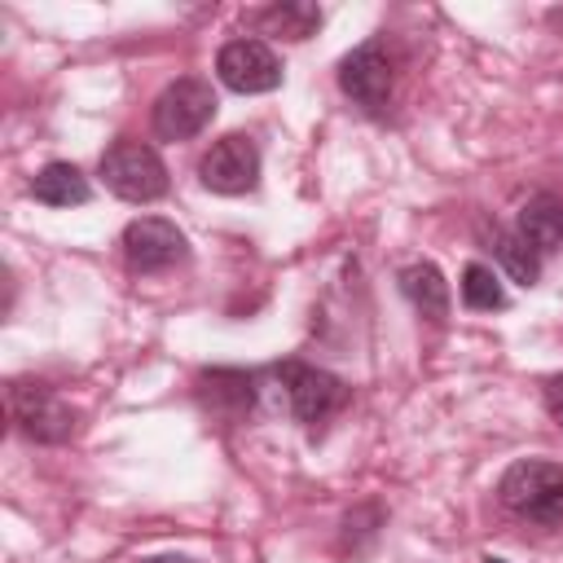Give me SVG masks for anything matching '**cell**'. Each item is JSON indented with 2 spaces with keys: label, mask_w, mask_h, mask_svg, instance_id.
Listing matches in <instances>:
<instances>
[{
  "label": "cell",
  "mask_w": 563,
  "mask_h": 563,
  "mask_svg": "<svg viewBox=\"0 0 563 563\" xmlns=\"http://www.w3.org/2000/svg\"><path fill=\"white\" fill-rule=\"evenodd\" d=\"M497 497L510 515L554 528L563 519V466L541 462V457H519V462L506 466V475L497 484Z\"/></svg>",
  "instance_id": "1"
},
{
  "label": "cell",
  "mask_w": 563,
  "mask_h": 563,
  "mask_svg": "<svg viewBox=\"0 0 563 563\" xmlns=\"http://www.w3.org/2000/svg\"><path fill=\"white\" fill-rule=\"evenodd\" d=\"M31 198L44 207H79L92 198V185L75 163H44L31 176Z\"/></svg>",
  "instance_id": "11"
},
{
  "label": "cell",
  "mask_w": 563,
  "mask_h": 563,
  "mask_svg": "<svg viewBox=\"0 0 563 563\" xmlns=\"http://www.w3.org/2000/svg\"><path fill=\"white\" fill-rule=\"evenodd\" d=\"M462 303L475 312H497L506 308V290L488 264H466L462 268Z\"/></svg>",
  "instance_id": "16"
},
{
  "label": "cell",
  "mask_w": 563,
  "mask_h": 563,
  "mask_svg": "<svg viewBox=\"0 0 563 563\" xmlns=\"http://www.w3.org/2000/svg\"><path fill=\"white\" fill-rule=\"evenodd\" d=\"M515 233L528 238L541 255H545V251H559V246H563V202H559L554 194H532V198L519 207Z\"/></svg>",
  "instance_id": "12"
},
{
  "label": "cell",
  "mask_w": 563,
  "mask_h": 563,
  "mask_svg": "<svg viewBox=\"0 0 563 563\" xmlns=\"http://www.w3.org/2000/svg\"><path fill=\"white\" fill-rule=\"evenodd\" d=\"M9 413L35 444H62L75 435V409L44 383H9Z\"/></svg>",
  "instance_id": "5"
},
{
  "label": "cell",
  "mask_w": 563,
  "mask_h": 563,
  "mask_svg": "<svg viewBox=\"0 0 563 563\" xmlns=\"http://www.w3.org/2000/svg\"><path fill=\"white\" fill-rule=\"evenodd\" d=\"M198 180L211 189V194H224V198H238V194H251L260 185V145L242 132H229L220 136L202 158H198Z\"/></svg>",
  "instance_id": "7"
},
{
  "label": "cell",
  "mask_w": 563,
  "mask_h": 563,
  "mask_svg": "<svg viewBox=\"0 0 563 563\" xmlns=\"http://www.w3.org/2000/svg\"><path fill=\"white\" fill-rule=\"evenodd\" d=\"M339 88L352 106H361L365 114H383L396 88V66L383 40H365L352 53H343L339 62Z\"/></svg>",
  "instance_id": "4"
},
{
  "label": "cell",
  "mask_w": 563,
  "mask_h": 563,
  "mask_svg": "<svg viewBox=\"0 0 563 563\" xmlns=\"http://www.w3.org/2000/svg\"><path fill=\"white\" fill-rule=\"evenodd\" d=\"M202 383H207L202 391H207V400H211L216 409L229 405V413H246L251 400H255V378H251V374H238V369H211Z\"/></svg>",
  "instance_id": "15"
},
{
  "label": "cell",
  "mask_w": 563,
  "mask_h": 563,
  "mask_svg": "<svg viewBox=\"0 0 563 563\" xmlns=\"http://www.w3.org/2000/svg\"><path fill=\"white\" fill-rule=\"evenodd\" d=\"M545 413L563 427V374H554V378H545Z\"/></svg>",
  "instance_id": "17"
},
{
  "label": "cell",
  "mask_w": 563,
  "mask_h": 563,
  "mask_svg": "<svg viewBox=\"0 0 563 563\" xmlns=\"http://www.w3.org/2000/svg\"><path fill=\"white\" fill-rule=\"evenodd\" d=\"M216 75L233 92H273V88H282V62L264 40H229L216 53Z\"/></svg>",
  "instance_id": "9"
},
{
  "label": "cell",
  "mask_w": 563,
  "mask_h": 563,
  "mask_svg": "<svg viewBox=\"0 0 563 563\" xmlns=\"http://www.w3.org/2000/svg\"><path fill=\"white\" fill-rule=\"evenodd\" d=\"M260 26H264L268 35H282V40H308V35L321 26V9H317V4H303V0L273 4V9H264Z\"/></svg>",
  "instance_id": "14"
},
{
  "label": "cell",
  "mask_w": 563,
  "mask_h": 563,
  "mask_svg": "<svg viewBox=\"0 0 563 563\" xmlns=\"http://www.w3.org/2000/svg\"><path fill=\"white\" fill-rule=\"evenodd\" d=\"M101 180L123 202H158L167 194V163L154 145L141 141H114L101 154Z\"/></svg>",
  "instance_id": "2"
},
{
  "label": "cell",
  "mask_w": 563,
  "mask_h": 563,
  "mask_svg": "<svg viewBox=\"0 0 563 563\" xmlns=\"http://www.w3.org/2000/svg\"><path fill=\"white\" fill-rule=\"evenodd\" d=\"M189 255L185 233L163 216H136L123 229V260L132 273H163Z\"/></svg>",
  "instance_id": "8"
},
{
  "label": "cell",
  "mask_w": 563,
  "mask_h": 563,
  "mask_svg": "<svg viewBox=\"0 0 563 563\" xmlns=\"http://www.w3.org/2000/svg\"><path fill=\"white\" fill-rule=\"evenodd\" d=\"M484 563H506V559H497V554H484Z\"/></svg>",
  "instance_id": "19"
},
{
  "label": "cell",
  "mask_w": 563,
  "mask_h": 563,
  "mask_svg": "<svg viewBox=\"0 0 563 563\" xmlns=\"http://www.w3.org/2000/svg\"><path fill=\"white\" fill-rule=\"evenodd\" d=\"M282 378V391H286V409L303 422V427H321L325 418H334L343 405H347V387L343 378H334L330 369H317V365H282L277 369Z\"/></svg>",
  "instance_id": "6"
},
{
  "label": "cell",
  "mask_w": 563,
  "mask_h": 563,
  "mask_svg": "<svg viewBox=\"0 0 563 563\" xmlns=\"http://www.w3.org/2000/svg\"><path fill=\"white\" fill-rule=\"evenodd\" d=\"M493 255H497V264L506 268L510 282H519V286H537L541 282V251L528 238H519L515 229H501L493 238Z\"/></svg>",
  "instance_id": "13"
},
{
  "label": "cell",
  "mask_w": 563,
  "mask_h": 563,
  "mask_svg": "<svg viewBox=\"0 0 563 563\" xmlns=\"http://www.w3.org/2000/svg\"><path fill=\"white\" fill-rule=\"evenodd\" d=\"M141 563H194V559H185V554H154V559H141Z\"/></svg>",
  "instance_id": "18"
},
{
  "label": "cell",
  "mask_w": 563,
  "mask_h": 563,
  "mask_svg": "<svg viewBox=\"0 0 563 563\" xmlns=\"http://www.w3.org/2000/svg\"><path fill=\"white\" fill-rule=\"evenodd\" d=\"M216 88L207 84V79H198V75H185V79H172L163 92H158V101H154V114H150V123H154V136L158 141H189V136H198L211 119H216Z\"/></svg>",
  "instance_id": "3"
},
{
  "label": "cell",
  "mask_w": 563,
  "mask_h": 563,
  "mask_svg": "<svg viewBox=\"0 0 563 563\" xmlns=\"http://www.w3.org/2000/svg\"><path fill=\"white\" fill-rule=\"evenodd\" d=\"M396 282H400V295L413 303V312H422L427 321H444L449 317V282L431 260L405 264L396 273Z\"/></svg>",
  "instance_id": "10"
}]
</instances>
